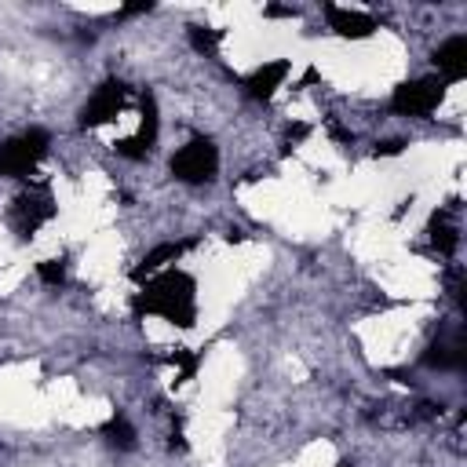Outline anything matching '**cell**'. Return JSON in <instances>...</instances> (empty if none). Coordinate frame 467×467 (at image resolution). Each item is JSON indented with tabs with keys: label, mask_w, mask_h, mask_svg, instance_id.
<instances>
[{
	"label": "cell",
	"mask_w": 467,
	"mask_h": 467,
	"mask_svg": "<svg viewBox=\"0 0 467 467\" xmlns=\"http://www.w3.org/2000/svg\"><path fill=\"white\" fill-rule=\"evenodd\" d=\"M139 314H161L171 325H193L197 317V285L182 270H164L153 281H146L142 296L135 299Z\"/></svg>",
	"instance_id": "1"
},
{
	"label": "cell",
	"mask_w": 467,
	"mask_h": 467,
	"mask_svg": "<svg viewBox=\"0 0 467 467\" xmlns=\"http://www.w3.org/2000/svg\"><path fill=\"white\" fill-rule=\"evenodd\" d=\"M219 171V150L212 139L193 135L175 157H171V175L182 182H212Z\"/></svg>",
	"instance_id": "2"
},
{
	"label": "cell",
	"mask_w": 467,
	"mask_h": 467,
	"mask_svg": "<svg viewBox=\"0 0 467 467\" xmlns=\"http://www.w3.org/2000/svg\"><path fill=\"white\" fill-rule=\"evenodd\" d=\"M44 153H47V131L33 128L26 135H15L0 146V175H11V179L29 175Z\"/></svg>",
	"instance_id": "3"
},
{
	"label": "cell",
	"mask_w": 467,
	"mask_h": 467,
	"mask_svg": "<svg viewBox=\"0 0 467 467\" xmlns=\"http://www.w3.org/2000/svg\"><path fill=\"white\" fill-rule=\"evenodd\" d=\"M441 95H445V80H438V77H420V80H409V84L394 88L390 106H394L398 113H405V117H427L431 109H438Z\"/></svg>",
	"instance_id": "4"
},
{
	"label": "cell",
	"mask_w": 467,
	"mask_h": 467,
	"mask_svg": "<svg viewBox=\"0 0 467 467\" xmlns=\"http://www.w3.org/2000/svg\"><path fill=\"white\" fill-rule=\"evenodd\" d=\"M124 95H128V88H124L120 80H106V84H99L95 95L88 99V106L80 109V124H84V128H95V124L113 120V117L120 113V106H124Z\"/></svg>",
	"instance_id": "5"
},
{
	"label": "cell",
	"mask_w": 467,
	"mask_h": 467,
	"mask_svg": "<svg viewBox=\"0 0 467 467\" xmlns=\"http://www.w3.org/2000/svg\"><path fill=\"white\" fill-rule=\"evenodd\" d=\"M51 215H55V204H51V197H47L44 190L22 193V197L15 201V208H11V226L18 230V237H29V234H36Z\"/></svg>",
	"instance_id": "6"
},
{
	"label": "cell",
	"mask_w": 467,
	"mask_h": 467,
	"mask_svg": "<svg viewBox=\"0 0 467 467\" xmlns=\"http://www.w3.org/2000/svg\"><path fill=\"white\" fill-rule=\"evenodd\" d=\"M325 18L339 36H350V40H361L376 29V18H368L361 11H343V7H332V4L325 7Z\"/></svg>",
	"instance_id": "7"
},
{
	"label": "cell",
	"mask_w": 467,
	"mask_h": 467,
	"mask_svg": "<svg viewBox=\"0 0 467 467\" xmlns=\"http://www.w3.org/2000/svg\"><path fill=\"white\" fill-rule=\"evenodd\" d=\"M434 66L445 80H460L467 73V36H452L434 51Z\"/></svg>",
	"instance_id": "8"
},
{
	"label": "cell",
	"mask_w": 467,
	"mask_h": 467,
	"mask_svg": "<svg viewBox=\"0 0 467 467\" xmlns=\"http://www.w3.org/2000/svg\"><path fill=\"white\" fill-rule=\"evenodd\" d=\"M285 77H288V62H266V66H259L248 80H244V88H248V95L252 99H259V102H266L281 84H285Z\"/></svg>",
	"instance_id": "9"
},
{
	"label": "cell",
	"mask_w": 467,
	"mask_h": 467,
	"mask_svg": "<svg viewBox=\"0 0 467 467\" xmlns=\"http://www.w3.org/2000/svg\"><path fill=\"white\" fill-rule=\"evenodd\" d=\"M182 252H186V244H175V241H168V244H157V248H153V252H146V259H142V263L131 270V277H135V281H142L146 274H157L164 263H175Z\"/></svg>",
	"instance_id": "10"
},
{
	"label": "cell",
	"mask_w": 467,
	"mask_h": 467,
	"mask_svg": "<svg viewBox=\"0 0 467 467\" xmlns=\"http://www.w3.org/2000/svg\"><path fill=\"white\" fill-rule=\"evenodd\" d=\"M431 241H434V248L441 252V255H449L452 248H456V226H452V219H449V212H434V219H431Z\"/></svg>",
	"instance_id": "11"
},
{
	"label": "cell",
	"mask_w": 467,
	"mask_h": 467,
	"mask_svg": "<svg viewBox=\"0 0 467 467\" xmlns=\"http://www.w3.org/2000/svg\"><path fill=\"white\" fill-rule=\"evenodd\" d=\"M146 153L153 150L157 142V99L153 95H142V128H139V139H135Z\"/></svg>",
	"instance_id": "12"
},
{
	"label": "cell",
	"mask_w": 467,
	"mask_h": 467,
	"mask_svg": "<svg viewBox=\"0 0 467 467\" xmlns=\"http://www.w3.org/2000/svg\"><path fill=\"white\" fill-rule=\"evenodd\" d=\"M102 434H106V441L117 445V449H131V445H135V431H131V423H128L124 416H109V420L102 423Z\"/></svg>",
	"instance_id": "13"
},
{
	"label": "cell",
	"mask_w": 467,
	"mask_h": 467,
	"mask_svg": "<svg viewBox=\"0 0 467 467\" xmlns=\"http://www.w3.org/2000/svg\"><path fill=\"white\" fill-rule=\"evenodd\" d=\"M190 44L197 51H212L219 44V29H208V26H190Z\"/></svg>",
	"instance_id": "14"
},
{
	"label": "cell",
	"mask_w": 467,
	"mask_h": 467,
	"mask_svg": "<svg viewBox=\"0 0 467 467\" xmlns=\"http://www.w3.org/2000/svg\"><path fill=\"white\" fill-rule=\"evenodd\" d=\"M36 274H40V281H47V285H62V281H66L62 259H44V263L36 266Z\"/></svg>",
	"instance_id": "15"
},
{
	"label": "cell",
	"mask_w": 467,
	"mask_h": 467,
	"mask_svg": "<svg viewBox=\"0 0 467 467\" xmlns=\"http://www.w3.org/2000/svg\"><path fill=\"white\" fill-rule=\"evenodd\" d=\"M401 150V142H379L376 146V153H398Z\"/></svg>",
	"instance_id": "16"
}]
</instances>
